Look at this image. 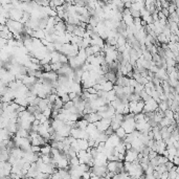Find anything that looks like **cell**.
I'll return each mask as SVG.
<instances>
[{
	"mask_svg": "<svg viewBox=\"0 0 179 179\" xmlns=\"http://www.w3.org/2000/svg\"><path fill=\"white\" fill-rule=\"evenodd\" d=\"M178 161H179V158H178V156H175L174 158H173V160H172V162H173V165L174 166H178Z\"/></svg>",
	"mask_w": 179,
	"mask_h": 179,
	"instance_id": "obj_28",
	"label": "cell"
},
{
	"mask_svg": "<svg viewBox=\"0 0 179 179\" xmlns=\"http://www.w3.org/2000/svg\"><path fill=\"white\" fill-rule=\"evenodd\" d=\"M70 179H82V178H70Z\"/></svg>",
	"mask_w": 179,
	"mask_h": 179,
	"instance_id": "obj_30",
	"label": "cell"
},
{
	"mask_svg": "<svg viewBox=\"0 0 179 179\" xmlns=\"http://www.w3.org/2000/svg\"><path fill=\"white\" fill-rule=\"evenodd\" d=\"M110 122H111V120H108V118H102L101 120L96 122L94 124L95 128L98 129V131L100 132H105L109 127H110Z\"/></svg>",
	"mask_w": 179,
	"mask_h": 179,
	"instance_id": "obj_3",
	"label": "cell"
},
{
	"mask_svg": "<svg viewBox=\"0 0 179 179\" xmlns=\"http://www.w3.org/2000/svg\"><path fill=\"white\" fill-rule=\"evenodd\" d=\"M158 110V104L155 102L154 100L148 101V102L145 103V106H143V110L141 113L146 114V113H152V112H155Z\"/></svg>",
	"mask_w": 179,
	"mask_h": 179,
	"instance_id": "obj_2",
	"label": "cell"
},
{
	"mask_svg": "<svg viewBox=\"0 0 179 179\" xmlns=\"http://www.w3.org/2000/svg\"><path fill=\"white\" fill-rule=\"evenodd\" d=\"M108 160H107V157L105 156L103 153H98L96 157L93 159V166L95 167H103L106 166Z\"/></svg>",
	"mask_w": 179,
	"mask_h": 179,
	"instance_id": "obj_6",
	"label": "cell"
},
{
	"mask_svg": "<svg viewBox=\"0 0 179 179\" xmlns=\"http://www.w3.org/2000/svg\"><path fill=\"white\" fill-rule=\"evenodd\" d=\"M114 134L117 136V137L120 139V141H122V139L126 137V135H127V134H126V132H125V130L122 129V127H120L117 130H115V131H114Z\"/></svg>",
	"mask_w": 179,
	"mask_h": 179,
	"instance_id": "obj_13",
	"label": "cell"
},
{
	"mask_svg": "<svg viewBox=\"0 0 179 179\" xmlns=\"http://www.w3.org/2000/svg\"><path fill=\"white\" fill-rule=\"evenodd\" d=\"M50 152H51V147L50 145H45L43 147H41V150H40V153L41 155H50Z\"/></svg>",
	"mask_w": 179,
	"mask_h": 179,
	"instance_id": "obj_15",
	"label": "cell"
},
{
	"mask_svg": "<svg viewBox=\"0 0 179 179\" xmlns=\"http://www.w3.org/2000/svg\"><path fill=\"white\" fill-rule=\"evenodd\" d=\"M157 155H158V154H157L155 151H152V150H151V151H150V153H149V155H148V158H149V160H151V159L155 158Z\"/></svg>",
	"mask_w": 179,
	"mask_h": 179,
	"instance_id": "obj_24",
	"label": "cell"
},
{
	"mask_svg": "<svg viewBox=\"0 0 179 179\" xmlns=\"http://www.w3.org/2000/svg\"><path fill=\"white\" fill-rule=\"evenodd\" d=\"M163 115H165V117L169 118V120H173V115H174V112H173L172 110H170V109H168V110H166V111L163 112Z\"/></svg>",
	"mask_w": 179,
	"mask_h": 179,
	"instance_id": "obj_21",
	"label": "cell"
},
{
	"mask_svg": "<svg viewBox=\"0 0 179 179\" xmlns=\"http://www.w3.org/2000/svg\"><path fill=\"white\" fill-rule=\"evenodd\" d=\"M143 89H145V86L137 83V85H136V86L134 87V93H136V94H139V93H141V91L143 90Z\"/></svg>",
	"mask_w": 179,
	"mask_h": 179,
	"instance_id": "obj_20",
	"label": "cell"
},
{
	"mask_svg": "<svg viewBox=\"0 0 179 179\" xmlns=\"http://www.w3.org/2000/svg\"><path fill=\"white\" fill-rule=\"evenodd\" d=\"M51 112H52V108H49V107H48L47 109H45V110L42 112V114H43L45 117L48 118L49 116H51Z\"/></svg>",
	"mask_w": 179,
	"mask_h": 179,
	"instance_id": "obj_22",
	"label": "cell"
},
{
	"mask_svg": "<svg viewBox=\"0 0 179 179\" xmlns=\"http://www.w3.org/2000/svg\"><path fill=\"white\" fill-rule=\"evenodd\" d=\"M99 179H107V178H106V177H100Z\"/></svg>",
	"mask_w": 179,
	"mask_h": 179,
	"instance_id": "obj_29",
	"label": "cell"
},
{
	"mask_svg": "<svg viewBox=\"0 0 179 179\" xmlns=\"http://www.w3.org/2000/svg\"><path fill=\"white\" fill-rule=\"evenodd\" d=\"M68 163H69V168H75V167H78L80 165V161H79V158L77 156L75 157H72L68 160Z\"/></svg>",
	"mask_w": 179,
	"mask_h": 179,
	"instance_id": "obj_17",
	"label": "cell"
},
{
	"mask_svg": "<svg viewBox=\"0 0 179 179\" xmlns=\"http://www.w3.org/2000/svg\"><path fill=\"white\" fill-rule=\"evenodd\" d=\"M75 125H77V128H79V129L85 130L87 127V125H88V122H87L85 120H83V118H81V120H79L77 122H75Z\"/></svg>",
	"mask_w": 179,
	"mask_h": 179,
	"instance_id": "obj_16",
	"label": "cell"
},
{
	"mask_svg": "<svg viewBox=\"0 0 179 179\" xmlns=\"http://www.w3.org/2000/svg\"><path fill=\"white\" fill-rule=\"evenodd\" d=\"M104 77H105V80H106V81L111 82L112 84H115L116 79H117L115 72H112V71H108L107 73H105Z\"/></svg>",
	"mask_w": 179,
	"mask_h": 179,
	"instance_id": "obj_10",
	"label": "cell"
},
{
	"mask_svg": "<svg viewBox=\"0 0 179 179\" xmlns=\"http://www.w3.org/2000/svg\"><path fill=\"white\" fill-rule=\"evenodd\" d=\"M115 100H116V95H115V92H114L113 90L107 92V96H106L107 104H110V103L113 102V101H115Z\"/></svg>",
	"mask_w": 179,
	"mask_h": 179,
	"instance_id": "obj_12",
	"label": "cell"
},
{
	"mask_svg": "<svg viewBox=\"0 0 179 179\" xmlns=\"http://www.w3.org/2000/svg\"><path fill=\"white\" fill-rule=\"evenodd\" d=\"M137 157H138V153L134 151V150L130 149V150H127L125 153V160L126 162H134V161L137 160Z\"/></svg>",
	"mask_w": 179,
	"mask_h": 179,
	"instance_id": "obj_5",
	"label": "cell"
},
{
	"mask_svg": "<svg viewBox=\"0 0 179 179\" xmlns=\"http://www.w3.org/2000/svg\"><path fill=\"white\" fill-rule=\"evenodd\" d=\"M42 78L48 81H57L58 80V75L57 72H54V71H49V72H43L42 73Z\"/></svg>",
	"mask_w": 179,
	"mask_h": 179,
	"instance_id": "obj_9",
	"label": "cell"
},
{
	"mask_svg": "<svg viewBox=\"0 0 179 179\" xmlns=\"http://www.w3.org/2000/svg\"><path fill=\"white\" fill-rule=\"evenodd\" d=\"M68 96H69V100L70 101H72L73 99H75L78 96V94L77 93H73V92H69L68 93Z\"/></svg>",
	"mask_w": 179,
	"mask_h": 179,
	"instance_id": "obj_27",
	"label": "cell"
},
{
	"mask_svg": "<svg viewBox=\"0 0 179 179\" xmlns=\"http://www.w3.org/2000/svg\"><path fill=\"white\" fill-rule=\"evenodd\" d=\"M90 176H91V173L88 171V172H84V173H83V175H82L81 178L82 179H90Z\"/></svg>",
	"mask_w": 179,
	"mask_h": 179,
	"instance_id": "obj_26",
	"label": "cell"
},
{
	"mask_svg": "<svg viewBox=\"0 0 179 179\" xmlns=\"http://www.w3.org/2000/svg\"><path fill=\"white\" fill-rule=\"evenodd\" d=\"M120 127L125 130L126 134H130L135 131V120H134V114L129 113L124 115V120L120 124Z\"/></svg>",
	"mask_w": 179,
	"mask_h": 179,
	"instance_id": "obj_1",
	"label": "cell"
},
{
	"mask_svg": "<svg viewBox=\"0 0 179 179\" xmlns=\"http://www.w3.org/2000/svg\"><path fill=\"white\" fill-rule=\"evenodd\" d=\"M77 143H78V146H79L80 151H81V150H83V151H87V150L89 149L88 141H85V139H77Z\"/></svg>",
	"mask_w": 179,
	"mask_h": 179,
	"instance_id": "obj_11",
	"label": "cell"
},
{
	"mask_svg": "<svg viewBox=\"0 0 179 179\" xmlns=\"http://www.w3.org/2000/svg\"><path fill=\"white\" fill-rule=\"evenodd\" d=\"M108 137L109 136H107L104 132H101V133L99 134L98 138H96V141H98V143H106Z\"/></svg>",
	"mask_w": 179,
	"mask_h": 179,
	"instance_id": "obj_18",
	"label": "cell"
},
{
	"mask_svg": "<svg viewBox=\"0 0 179 179\" xmlns=\"http://www.w3.org/2000/svg\"><path fill=\"white\" fill-rule=\"evenodd\" d=\"M83 120H86L88 124H95L96 122H99V120H101L102 118L100 117V115H99L96 112H92V113H89V114H85V115H83Z\"/></svg>",
	"mask_w": 179,
	"mask_h": 179,
	"instance_id": "obj_7",
	"label": "cell"
},
{
	"mask_svg": "<svg viewBox=\"0 0 179 179\" xmlns=\"http://www.w3.org/2000/svg\"><path fill=\"white\" fill-rule=\"evenodd\" d=\"M62 64L61 63H54V64H50V68H51V71H54V72H57L58 70H59L60 68L62 67Z\"/></svg>",
	"mask_w": 179,
	"mask_h": 179,
	"instance_id": "obj_19",
	"label": "cell"
},
{
	"mask_svg": "<svg viewBox=\"0 0 179 179\" xmlns=\"http://www.w3.org/2000/svg\"><path fill=\"white\" fill-rule=\"evenodd\" d=\"M40 150H41V147H37V146H32L30 147V151L33 153H40Z\"/></svg>",
	"mask_w": 179,
	"mask_h": 179,
	"instance_id": "obj_25",
	"label": "cell"
},
{
	"mask_svg": "<svg viewBox=\"0 0 179 179\" xmlns=\"http://www.w3.org/2000/svg\"><path fill=\"white\" fill-rule=\"evenodd\" d=\"M114 151H116L117 153H120V154H124L125 155V153H126V148H125V145H124V143L122 141H120V143H118L117 146H116L115 148H114Z\"/></svg>",
	"mask_w": 179,
	"mask_h": 179,
	"instance_id": "obj_14",
	"label": "cell"
},
{
	"mask_svg": "<svg viewBox=\"0 0 179 179\" xmlns=\"http://www.w3.org/2000/svg\"><path fill=\"white\" fill-rule=\"evenodd\" d=\"M89 172L91 173V174L95 175V176H98V177H104L105 175L107 174V168L106 166H103V167H91L90 170H89Z\"/></svg>",
	"mask_w": 179,
	"mask_h": 179,
	"instance_id": "obj_4",
	"label": "cell"
},
{
	"mask_svg": "<svg viewBox=\"0 0 179 179\" xmlns=\"http://www.w3.org/2000/svg\"><path fill=\"white\" fill-rule=\"evenodd\" d=\"M60 99H61V101L63 102V104H65V103H67V102H69V101H70V100H69V96H68V93H64V94L62 95Z\"/></svg>",
	"mask_w": 179,
	"mask_h": 179,
	"instance_id": "obj_23",
	"label": "cell"
},
{
	"mask_svg": "<svg viewBox=\"0 0 179 179\" xmlns=\"http://www.w3.org/2000/svg\"><path fill=\"white\" fill-rule=\"evenodd\" d=\"M113 86L114 84H112L111 82H103L100 84V87H101V90L102 91H105V92H109V91L113 90Z\"/></svg>",
	"mask_w": 179,
	"mask_h": 179,
	"instance_id": "obj_8",
	"label": "cell"
}]
</instances>
